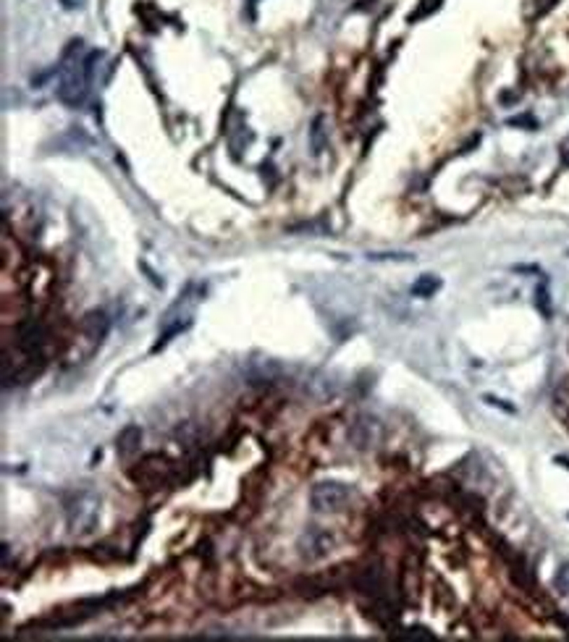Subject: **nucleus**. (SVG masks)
Wrapping results in <instances>:
<instances>
[{
  "label": "nucleus",
  "instance_id": "nucleus-1",
  "mask_svg": "<svg viewBox=\"0 0 569 642\" xmlns=\"http://www.w3.org/2000/svg\"><path fill=\"white\" fill-rule=\"evenodd\" d=\"M81 48V40H74L71 42V48L66 50V55H63V60H60L58 66V87H55V92H58V100L63 102V105H69V108H79L81 102L87 100V87H90V74H87V69H84V58H76L74 53Z\"/></svg>",
  "mask_w": 569,
  "mask_h": 642
},
{
  "label": "nucleus",
  "instance_id": "nucleus-2",
  "mask_svg": "<svg viewBox=\"0 0 569 642\" xmlns=\"http://www.w3.org/2000/svg\"><path fill=\"white\" fill-rule=\"evenodd\" d=\"M100 519V498L92 490H79L66 504V522L74 535H90Z\"/></svg>",
  "mask_w": 569,
  "mask_h": 642
},
{
  "label": "nucleus",
  "instance_id": "nucleus-3",
  "mask_svg": "<svg viewBox=\"0 0 569 642\" xmlns=\"http://www.w3.org/2000/svg\"><path fill=\"white\" fill-rule=\"evenodd\" d=\"M310 501L315 506V511L323 514L341 511L344 506L349 504V488L344 483H336V480H326V483H318L312 488Z\"/></svg>",
  "mask_w": 569,
  "mask_h": 642
},
{
  "label": "nucleus",
  "instance_id": "nucleus-4",
  "mask_svg": "<svg viewBox=\"0 0 569 642\" xmlns=\"http://www.w3.org/2000/svg\"><path fill=\"white\" fill-rule=\"evenodd\" d=\"M166 474H168L166 459H160V456H147V459L140 464V469L131 472V477H134L140 485H160L166 480Z\"/></svg>",
  "mask_w": 569,
  "mask_h": 642
},
{
  "label": "nucleus",
  "instance_id": "nucleus-5",
  "mask_svg": "<svg viewBox=\"0 0 569 642\" xmlns=\"http://www.w3.org/2000/svg\"><path fill=\"white\" fill-rule=\"evenodd\" d=\"M142 443V430L140 425H126L116 438V451H119L121 459H131V456L140 451Z\"/></svg>",
  "mask_w": 569,
  "mask_h": 642
},
{
  "label": "nucleus",
  "instance_id": "nucleus-6",
  "mask_svg": "<svg viewBox=\"0 0 569 642\" xmlns=\"http://www.w3.org/2000/svg\"><path fill=\"white\" fill-rule=\"evenodd\" d=\"M330 545H333V537H330L328 533H323V530H310V535H307V548H304V554L310 556V559H320V556L328 554Z\"/></svg>",
  "mask_w": 569,
  "mask_h": 642
},
{
  "label": "nucleus",
  "instance_id": "nucleus-7",
  "mask_svg": "<svg viewBox=\"0 0 569 642\" xmlns=\"http://www.w3.org/2000/svg\"><path fill=\"white\" fill-rule=\"evenodd\" d=\"M84 333L90 338H95V341H100V338H105V333H108L110 328V320L108 315L102 312V309H98V312H90V315L84 317Z\"/></svg>",
  "mask_w": 569,
  "mask_h": 642
},
{
  "label": "nucleus",
  "instance_id": "nucleus-8",
  "mask_svg": "<svg viewBox=\"0 0 569 642\" xmlns=\"http://www.w3.org/2000/svg\"><path fill=\"white\" fill-rule=\"evenodd\" d=\"M439 288H441V278L425 273V276H420L417 281L412 283V294H415V297H420V299H428V297H433Z\"/></svg>",
  "mask_w": 569,
  "mask_h": 642
},
{
  "label": "nucleus",
  "instance_id": "nucleus-9",
  "mask_svg": "<svg viewBox=\"0 0 569 642\" xmlns=\"http://www.w3.org/2000/svg\"><path fill=\"white\" fill-rule=\"evenodd\" d=\"M323 123H326V121H323V116H318V119L312 121V128H310V145H312V152H315V155H320V152L326 149V145H328Z\"/></svg>",
  "mask_w": 569,
  "mask_h": 642
},
{
  "label": "nucleus",
  "instance_id": "nucleus-10",
  "mask_svg": "<svg viewBox=\"0 0 569 642\" xmlns=\"http://www.w3.org/2000/svg\"><path fill=\"white\" fill-rule=\"evenodd\" d=\"M554 587H556L564 598H569V563H564L559 572H556V577H554Z\"/></svg>",
  "mask_w": 569,
  "mask_h": 642
},
{
  "label": "nucleus",
  "instance_id": "nucleus-11",
  "mask_svg": "<svg viewBox=\"0 0 569 642\" xmlns=\"http://www.w3.org/2000/svg\"><path fill=\"white\" fill-rule=\"evenodd\" d=\"M399 637H407V640H433L436 634L430 632L428 627H407L404 632H399Z\"/></svg>",
  "mask_w": 569,
  "mask_h": 642
},
{
  "label": "nucleus",
  "instance_id": "nucleus-12",
  "mask_svg": "<svg viewBox=\"0 0 569 642\" xmlns=\"http://www.w3.org/2000/svg\"><path fill=\"white\" fill-rule=\"evenodd\" d=\"M535 305H538V309L543 312V317H551V297H549V288L540 286L538 291H535Z\"/></svg>",
  "mask_w": 569,
  "mask_h": 642
},
{
  "label": "nucleus",
  "instance_id": "nucleus-13",
  "mask_svg": "<svg viewBox=\"0 0 569 642\" xmlns=\"http://www.w3.org/2000/svg\"><path fill=\"white\" fill-rule=\"evenodd\" d=\"M370 260H410L407 255H368Z\"/></svg>",
  "mask_w": 569,
  "mask_h": 642
},
{
  "label": "nucleus",
  "instance_id": "nucleus-14",
  "mask_svg": "<svg viewBox=\"0 0 569 642\" xmlns=\"http://www.w3.org/2000/svg\"><path fill=\"white\" fill-rule=\"evenodd\" d=\"M559 622H561V627H567L569 629V619H559Z\"/></svg>",
  "mask_w": 569,
  "mask_h": 642
}]
</instances>
